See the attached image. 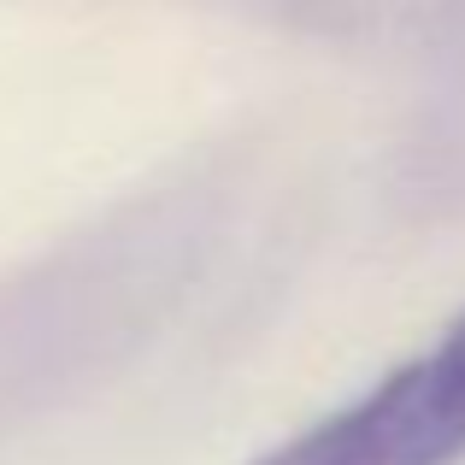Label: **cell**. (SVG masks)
I'll use <instances>...</instances> for the list:
<instances>
[{
	"label": "cell",
	"mask_w": 465,
	"mask_h": 465,
	"mask_svg": "<svg viewBox=\"0 0 465 465\" xmlns=\"http://www.w3.org/2000/svg\"><path fill=\"white\" fill-rule=\"evenodd\" d=\"M465 460V312L430 348L389 365L253 465H460Z\"/></svg>",
	"instance_id": "6da1fadb"
}]
</instances>
